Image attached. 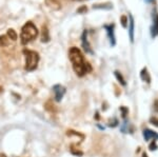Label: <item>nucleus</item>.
Instances as JSON below:
<instances>
[{"label": "nucleus", "mask_w": 158, "mask_h": 157, "mask_svg": "<svg viewBox=\"0 0 158 157\" xmlns=\"http://www.w3.org/2000/svg\"><path fill=\"white\" fill-rule=\"evenodd\" d=\"M69 58L73 65V70L79 77H83L85 75L92 72V65L85 59V56L81 51L76 47H72L69 51Z\"/></svg>", "instance_id": "f257e3e1"}, {"label": "nucleus", "mask_w": 158, "mask_h": 157, "mask_svg": "<svg viewBox=\"0 0 158 157\" xmlns=\"http://www.w3.org/2000/svg\"><path fill=\"white\" fill-rule=\"evenodd\" d=\"M38 36V30L33 22H27L21 29V34H20V41L21 44H27L32 40L36 39Z\"/></svg>", "instance_id": "f03ea898"}, {"label": "nucleus", "mask_w": 158, "mask_h": 157, "mask_svg": "<svg viewBox=\"0 0 158 157\" xmlns=\"http://www.w3.org/2000/svg\"><path fill=\"white\" fill-rule=\"evenodd\" d=\"M23 55L25 57V65L24 69L27 72H32V71L36 70L38 67V62H39V54L35 51L31 50H23Z\"/></svg>", "instance_id": "7ed1b4c3"}, {"label": "nucleus", "mask_w": 158, "mask_h": 157, "mask_svg": "<svg viewBox=\"0 0 158 157\" xmlns=\"http://www.w3.org/2000/svg\"><path fill=\"white\" fill-rule=\"evenodd\" d=\"M53 92L55 94V100L61 101V99H62L65 94V88L61 85H55L53 87Z\"/></svg>", "instance_id": "20e7f679"}, {"label": "nucleus", "mask_w": 158, "mask_h": 157, "mask_svg": "<svg viewBox=\"0 0 158 157\" xmlns=\"http://www.w3.org/2000/svg\"><path fill=\"white\" fill-rule=\"evenodd\" d=\"M81 42H82V48H83V50L85 51L88 54H93V50H92V48H91V45L90 43H89V40H88V31H85L83 32V34H82V37H81Z\"/></svg>", "instance_id": "39448f33"}, {"label": "nucleus", "mask_w": 158, "mask_h": 157, "mask_svg": "<svg viewBox=\"0 0 158 157\" xmlns=\"http://www.w3.org/2000/svg\"><path fill=\"white\" fill-rule=\"evenodd\" d=\"M153 25L151 27V35L152 37H156L158 35V13L156 11H153Z\"/></svg>", "instance_id": "423d86ee"}, {"label": "nucleus", "mask_w": 158, "mask_h": 157, "mask_svg": "<svg viewBox=\"0 0 158 157\" xmlns=\"http://www.w3.org/2000/svg\"><path fill=\"white\" fill-rule=\"evenodd\" d=\"M114 24H110V25H104V29L106 30V33H108V36L110 39V43L111 45H115L116 43V39H115V34H114Z\"/></svg>", "instance_id": "0eeeda50"}, {"label": "nucleus", "mask_w": 158, "mask_h": 157, "mask_svg": "<svg viewBox=\"0 0 158 157\" xmlns=\"http://www.w3.org/2000/svg\"><path fill=\"white\" fill-rule=\"evenodd\" d=\"M44 2L50 9L54 10V11H58L61 9V3L59 0H44Z\"/></svg>", "instance_id": "6e6552de"}, {"label": "nucleus", "mask_w": 158, "mask_h": 157, "mask_svg": "<svg viewBox=\"0 0 158 157\" xmlns=\"http://www.w3.org/2000/svg\"><path fill=\"white\" fill-rule=\"evenodd\" d=\"M130 27H129V36H130V40L131 42L134 41V25H135V22H134V18L132 15H130Z\"/></svg>", "instance_id": "1a4fd4ad"}, {"label": "nucleus", "mask_w": 158, "mask_h": 157, "mask_svg": "<svg viewBox=\"0 0 158 157\" xmlns=\"http://www.w3.org/2000/svg\"><path fill=\"white\" fill-rule=\"evenodd\" d=\"M41 41L42 42H49L50 41V34L47 25H43L41 30Z\"/></svg>", "instance_id": "9d476101"}, {"label": "nucleus", "mask_w": 158, "mask_h": 157, "mask_svg": "<svg viewBox=\"0 0 158 157\" xmlns=\"http://www.w3.org/2000/svg\"><path fill=\"white\" fill-rule=\"evenodd\" d=\"M143 137L146 140H150V139H157L158 138V135L155 132H153V131L149 130V129H146V130L143 131Z\"/></svg>", "instance_id": "9b49d317"}, {"label": "nucleus", "mask_w": 158, "mask_h": 157, "mask_svg": "<svg viewBox=\"0 0 158 157\" xmlns=\"http://www.w3.org/2000/svg\"><path fill=\"white\" fill-rule=\"evenodd\" d=\"M6 36L9 37V39L10 40H13V41H15V40H17V33L14 31L13 29H9L7 30V34H6Z\"/></svg>", "instance_id": "f8f14e48"}, {"label": "nucleus", "mask_w": 158, "mask_h": 157, "mask_svg": "<svg viewBox=\"0 0 158 157\" xmlns=\"http://www.w3.org/2000/svg\"><path fill=\"white\" fill-rule=\"evenodd\" d=\"M9 44H10V39L6 35L0 36V45H2V47H7Z\"/></svg>", "instance_id": "ddd939ff"}, {"label": "nucleus", "mask_w": 158, "mask_h": 157, "mask_svg": "<svg viewBox=\"0 0 158 157\" xmlns=\"http://www.w3.org/2000/svg\"><path fill=\"white\" fill-rule=\"evenodd\" d=\"M141 79L144 80V81H147V82H150V80H151V78H150V75H149V73H148L147 69H143L141 71Z\"/></svg>", "instance_id": "4468645a"}, {"label": "nucleus", "mask_w": 158, "mask_h": 157, "mask_svg": "<svg viewBox=\"0 0 158 157\" xmlns=\"http://www.w3.org/2000/svg\"><path fill=\"white\" fill-rule=\"evenodd\" d=\"M115 76H116V78L119 80V82H120L122 85H127V82H126V80H124V78L122 77V75L118 72V71H115Z\"/></svg>", "instance_id": "2eb2a0df"}, {"label": "nucleus", "mask_w": 158, "mask_h": 157, "mask_svg": "<svg viewBox=\"0 0 158 157\" xmlns=\"http://www.w3.org/2000/svg\"><path fill=\"white\" fill-rule=\"evenodd\" d=\"M120 22H121V25L123 27H128V22H129V19H128V17L127 16H121L120 17Z\"/></svg>", "instance_id": "dca6fc26"}, {"label": "nucleus", "mask_w": 158, "mask_h": 157, "mask_svg": "<svg viewBox=\"0 0 158 157\" xmlns=\"http://www.w3.org/2000/svg\"><path fill=\"white\" fill-rule=\"evenodd\" d=\"M85 11H88V9H86V6H82V7H80V9H78V10H77V12L79 13V14H81V13L85 12Z\"/></svg>", "instance_id": "f3484780"}, {"label": "nucleus", "mask_w": 158, "mask_h": 157, "mask_svg": "<svg viewBox=\"0 0 158 157\" xmlns=\"http://www.w3.org/2000/svg\"><path fill=\"white\" fill-rule=\"evenodd\" d=\"M142 157H148V155L146 153H143V154H142Z\"/></svg>", "instance_id": "a211bd4d"}, {"label": "nucleus", "mask_w": 158, "mask_h": 157, "mask_svg": "<svg viewBox=\"0 0 158 157\" xmlns=\"http://www.w3.org/2000/svg\"><path fill=\"white\" fill-rule=\"evenodd\" d=\"M152 1H154V0H146V2H152Z\"/></svg>", "instance_id": "6ab92c4d"}]
</instances>
